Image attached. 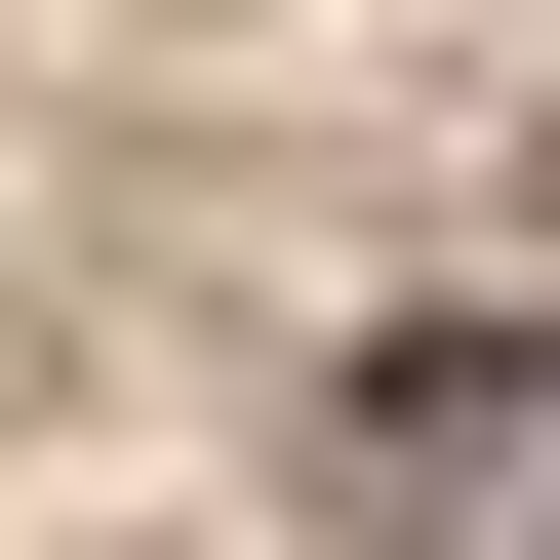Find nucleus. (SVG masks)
Returning <instances> with one entry per match:
<instances>
[{
    "mask_svg": "<svg viewBox=\"0 0 560 560\" xmlns=\"http://www.w3.org/2000/svg\"><path fill=\"white\" fill-rule=\"evenodd\" d=\"M480 480H521V320H400L320 400V521H480Z\"/></svg>",
    "mask_w": 560,
    "mask_h": 560,
    "instance_id": "nucleus-1",
    "label": "nucleus"
}]
</instances>
